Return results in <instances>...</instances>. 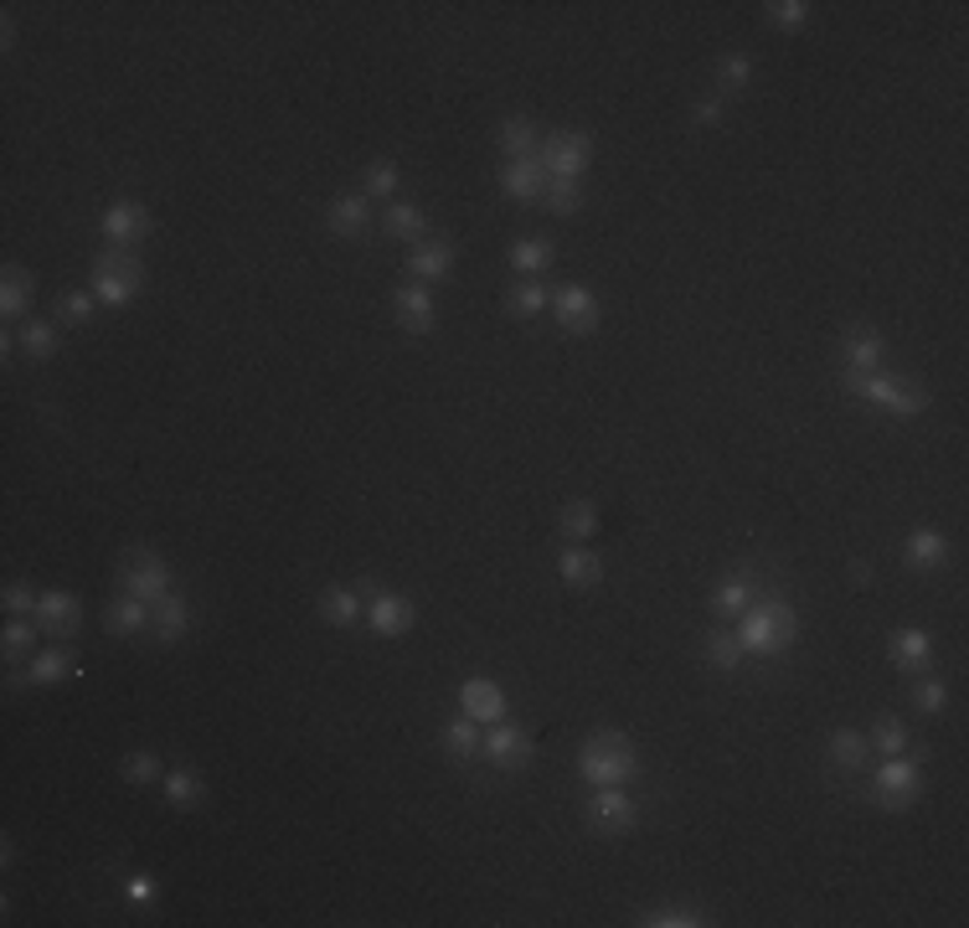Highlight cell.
<instances>
[{
    "label": "cell",
    "mask_w": 969,
    "mask_h": 928,
    "mask_svg": "<svg viewBox=\"0 0 969 928\" xmlns=\"http://www.w3.org/2000/svg\"><path fill=\"white\" fill-rule=\"evenodd\" d=\"M124 893H130V903H140V908H150V903L161 898V883L140 872V877H130V883H124Z\"/></svg>",
    "instance_id": "obj_50"
},
{
    "label": "cell",
    "mask_w": 969,
    "mask_h": 928,
    "mask_svg": "<svg viewBox=\"0 0 969 928\" xmlns=\"http://www.w3.org/2000/svg\"><path fill=\"white\" fill-rule=\"evenodd\" d=\"M367 625H372L377 640H398V635L413 629V604H408L403 594H372V604H367Z\"/></svg>",
    "instance_id": "obj_13"
},
{
    "label": "cell",
    "mask_w": 969,
    "mask_h": 928,
    "mask_svg": "<svg viewBox=\"0 0 969 928\" xmlns=\"http://www.w3.org/2000/svg\"><path fill=\"white\" fill-rule=\"evenodd\" d=\"M408 274H413L418 285H423V279H449V274H454V243H449V238H423V243H413Z\"/></svg>",
    "instance_id": "obj_19"
},
{
    "label": "cell",
    "mask_w": 969,
    "mask_h": 928,
    "mask_svg": "<svg viewBox=\"0 0 969 928\" xmlns=\"http://www.w3.org/2000/svg\"><path fill=\"white\" fill-rule=\"evenodd\" d=\"M866 753H872V743H866V733H856V728H841V733L831 738V769L835 774H862Z\"/></svg>",
    "instance_id": "obj_27"
},
{
    "label": "cell",
    "mask_w": 969,
    "mask_h": 928,
    "mask_svg": "<svg viewBox=\"0 0 969 928\" xmlns=\"http://www.w3.org/2000/svg\"><path fill=\"white\" fill-rule=\"evenodd\" d=\"M501 151H506V161H526V155H537V124L522 120V114L501 120Z\"/></svg>",
    "instance_id": "obj_33"
},
{
    "label": "cell",
    "mask_w": 969,
    "mask_h": 928,
    "mask_svg": "<svg viewBox=\"0 0 969 928\" xmlns=\"http://www.w3.org/2000/svg\"><path fill=\"white\" fill-rule=\"evenodd\" d=\"M794 635H800V619L784 599H769V604H748L743 609V625H738V645L743 656H779L790 650Z\"/></svg>",
    "instance_id": "obj_1"
},
{
    "label": "cell",
    "mask_w": 969,
    "mask_h": 928,
    "mask_svg": "<svg viewBox=\"0 0 969 928\" xmlns=\"http://www.w3.org/2000/svg\"><path fill=\"white\" fill-rule=\"evenodd\" d=\"M542 202H547V212L553 217H573L578 212V181H567V176H547V192H542Z\"/></svg>",
    "instance_id": "obj_40"
},
{
    "label": "cell",
    "mask_w": 969,
    "mask_h": 928,
    "mask_svg": "<svg viewBox=\"0 0 969 928\" xmlns=\"http://www.w3.org/2000/svg\"><path fill=\"white\" fill-rule=\"evenodd\" d=\"M120 588L124 594H135V599H145V604H161L165 594H171V568H165V557L150 553V547H135V553L124 557V568H120Z\"/></svg>",
    "instance_id": "obj_6"
},
{
    "label": "cell",
    "mask_w": 969,
    "mask_h": 928,
    "mask_svg": "<svg viewBox=\"0 0 969 928\" xmlns=\"http://www.w3.org/2000/svg\"><path fill=\"white\" fill-rule=\"evenodd\" d=\"M161 790H165V800L176 810H196L202 800H207V784H202V774L196 769H171V774L161 779Z\"/></svg>",
    "instance_id": "obj_29"
},
{
    "label": "cell",
    "mask_w": 969,
    "mask_h": 928,
    "mask_svg": "<svg viewBox=\"0 0 969 928\" xmlns=\"http://www.w3.org/2000/svg\"><path fill=\"white\" fill-rule=\"evenodd\" d=\"M707 660H712L717 671H738V666H743L738 635H732V629H712V635H707Z\"/></svg>",
    "instance_id": "obj_37"
},
{
    "label": "cell",
    "mask_w": 969,
    "mask_h": 928,
    "mask_svg": "<svg viewBox=\"0 0 969 928\" xmlns=\"http://www.w3.org/2000/svg\"><path fill=\"white\" fill-rule=\"evenodd\" d=\"M326 223H330V233H336V238H361V233L372 227V202H367V192L336 196V202H330V212H326Z\"/></svg>",
    "instance_id": "obj_17"
},
{
    "label": "cell",
    "mask_w": 969,
    "mask_h": 928,
    "mask_svg": "<svg viewBox=\"0 0 969 928\" xmlns=\"http://www.w3.org/2000/svg\"><path fill=\"white\" fill-rule=\"evenodd\" d=\"M866 743H872V753H882V759H893V753H908V728H903L897 718H882L877 728H872V738H866Z\"/></svg>",
    "instance_id": "obj_42"
},
{
    "label": "cell",
    "mask_w": 969,
    "mask_h": 928,
    "mask_svg": "<svg viewBox=\"0 0 969 928\" xmlns=\"http://www.w3.org/2000/svg\"><path fill=\"white\" fill-rule=\"evenodd\" d=\"M553 310H557V326H563L567 336H594V330H598V300H594V289L563 285V289L553 295Z\"/></svg>",
    "instance_id": "obj_10"
},
{
    "label": "cell",
    "mask_w": 969,
    "mask_h": 928,
    "mask_svg": "<svg viewBox=\"0 0 969 928\" xmlns=\"http://www.w3.org/2000/svg\"><path fill=\"white\" fill-rule=\"evenodd\" d=\"M547 305H553V295H547L537 279H522V285L511 289V315H516V320H532V315H542Z\"/></svg>",
    "instance_id": "obj_39"
},
{
    "label": "cell",
    "mask_w": 969,
    "mask_h": 928,
    "mask_svg": "<svg viewBox=\"0 0 969 928\" xmlns=\"http://www.w3.org/2000/svg\"><path fill=\"white\" fill-rule=\"evenodd\" d=\"M37 619H11L6 625V635H0V645H6V666H21V660L31 656V640H37Z\"/></svg>",
    "instance_id": "obj_43"
},
{
    "label": "cell",
    "mask_w": 969,
    "mask_h": 928,
    "mask_svg": "<svg viewBox=\"0 0 969 928\" xmlns=\"http://www.w3.org/2000/svg\"><path fill=\"white\" fill-rule=\"evenodd\" d=\"M557 573H563L567 588H598L604 584V557L588 553V547H567V553L557 557Z\"/></svg>",
    "instance_id": "obj_23"
},
{
    "label": "cell",
    "mask_w": 969,
    "mask_h": 928,
    "mask_svg": "<svg viewBox=\"0 0 969 928\" xmlns=\"http://www.w3.org/2000/svg\"><path fill=\"white\" fill-rule=\"evenodd\" d=\"M37 629H47V635H73L78 619H83V609H78L73 594H58V588H47L42 599H37Z\"/></svg>",
    "instance_id": "obj_20"
},
{
    "label": "cell",
    "mask_w": 969,
    "mask_h": 928,
    "mask_svg": "<svg viewBox=\"0 0 969 928\" xmlns=\"http://www.w3.org/2000/svg\"><path fill=\"white\" fill-rule=\"evenodd\" d=\"M635 800L625 794V784H604V790L588 794V821L598 825V831H609V836H625L629 825H635Z\"/></svg>",
    "instance_id": "obj_9"
},
{
    "label": "cell",
    "mask_w": 969,
    "mask_h": 928,
    "mask_svg": "<svg viewBox=\"0 0 969 928\" xmlns=\"http://www.w3.org/2000/svg\"><path fill=\"white\" fill-rule=\"evenodd\" d=\"M485 759H491L495 769H506V774L532 769V759H537L532 733H526V728H516V722H491V733H485Z\"/></svg>",
    "instance_id": "obj_8"
},
{
    "label": "cell",
    "mask_w": 969,
    "mask_h": 928,
    "mask_svg": "<svg viewBox=\"0 0 969 928\" xmlns=\"http://www.w3.org/2000/svg\"><path fill=\"white\" fill-rule=\"evenodd\" d=\"M444 749L454 753L460 764H464V759H475V753H485V733H480V722H475V718H464V712H460V718H454V722L444 728Z\"/></svg>",
    "instance_id": "obj_32"
},
{
    "label": "cell",
    "mask_w": 969,
    "mask_h": 928,
    "mask_svg": "<svg viewBox=\"0 0 969 928\" xmlns=\"http://www.w3.org/2000/svg\"><path fill=\"white\" fill-rule=\"evenodd\" d=\"M392 315H398V326L408 330V336H429L433 330V295L429 285H403L398 295H392Z\"/></svg>",
    "instance_id": "obj_15"
},
{
    "label": "cell",
    "mask_w": 969,
    "mask_h": 928,
    "mask_svg": "<svg viewBox=\"0 0 969 928\" xmlns=\"http://www.w3.org/2000/svg\"><path fill=\"white\" fill-rule=\"evenodd\" d=\"M124 779H130V784H155V779H165L161 753H150V749L124 753Z\"/></svg>",
    "instance_id": "obj_44"
},
{
    "label": "cell",
    "mask_w": 969,
    "mask_h": 928,
    "mask_svg": "<svg viewBox=\"0 0 969 928\" xmlns=\"http://www.w3.org/2000/svg\"><path fill=\"white\" fill-rule=\"evenodd\" d=\"M382 233L398 243H423V233H429V217L413 207V202H388V212H382Z\"/></svg>",
    "instance_id": "obj_25"
},
{
    "label": "cell",
    "mask_w": 969,
    "mask_h": 928,
    "mask_svg": "<svg viewBox=\"0 0 969 928\" xmlns=\"http://www.w3.org/2000/svg\"><path fill=\"white\" fill-rule=\"evenodd\" d=\"M903 557H908V568L918 573H934L949 563V537H944L939 526H918L908 537V547H903Z\"/></svg>",
    "instance_id": "obj_21"
},
{
    "label": "cell",
    "mask_w": 969,
    "mask_h": 928,
    "mask_svg": "<svg viewBox=\"0 0 969 928\" xmlns=\"http://www.w3.org/2000/svg\"><path fill=\"white\" fill-rule=\"evenodd\" d=\"M887 656L897 660V671H928L934 640H928V629H897L893 645H887Z\"/></svg>",
    "instance_id": "obj_22"
},
{
    "label": "cell",
    "mask_w": 969,
    "mask_h": 928,
    "mask_svg": "<svg viewBox=\"0 0 969 928\" xmlns=\"http://www.w3.org/2000/svg\"><path fill=\"white\" fill-rule=\"evenodd\" d=\"M150 233H155V217H150V207H140V202H114V207L104 212V238L114 243V248H135Z\"/></svg>",
    "instance_id": "obj_11"
},
{
    "label": "cell",
    "mask_w": 969,
    "mask_h": 928,
    "mask_svg": "<svg viewBox=\"0 0 969 928\" xmlns=\"http://www.w3.org/2000/svg\"><path fill=\"white\" fill-rule=\"evenodd\" d=\"M635 924H645V928H701L707 918H701L697 908H687V903H676V908H650V914H640Z\"/></svg>",
    "instance_id": "obj_41"
},
{
    "label": "cell",
    "mask_w": 969,
    "mask_h": 928,
    "mask_svg": "<svg viewBox=\"0 0 969 928\" xmlns=\"http://www.w3.org/2000/svg\"><path fill=\"white\" fill-rule=\"evenodd\" d=\"M578 774L588 779L594 790H604V784H629V779L640 774V753H635V743H629L625 733H594L578 749Z\"/></svg>",
    "instance_id": "obj_2"
},
{
    "label": "cell",
    "mask_w": 969,
    "mask_h": 928,
    "mask_svg": "<svg viewBox=\"0 0 969 928\" xmlns=\"http://www.w3.org/2000/svg\"><path fill=\"white\" fill-rule=\"evenodd\" d=\"M16 346H21L31 361H47L52 351H58V330L47 326V320H21V330H16Z\"/></svg>",
    "instance_id": "obj_35"
},
{
    "label": "cell",
    "mask_w": 969,
    "mask_h": 928,
    "mask_svg": "<svg viewBox=\"0 0 969 928\" xmlns=\"http://www.w3.org/2000/svg\"><path fill=\"white\" fill-rule=\"evenodd\" d=\"M810 11H815L810 0H774V6H769V21H774L779 31H800L810 21Z\"/></svg>",
    "instance_id": "obj_47"
},
{
    "label": "cell",
    "mask_w": 969,
    "mask_h": 928,
    "mask_svg": "<svg viewBox=\"0 0 969 928\" xmlns=\"http://www.w3.org/2000/svg\"><path fill=\"white\" fill-rule=\"evenodd\" d=\"M31 295H37V279H31L27 269H6V279H0V310H6V320H21L31 305Z\"/></svg>",
    "instance_id": "obj_30"
},
{
    "label": "cell",
    "mask_w": 969,
    "mask_h": 928,
    "mask_svg": "<svg viewBox=\"0 0 969 928\" xmlns=\"http://www.w3.org/2000/svg\"><path fill=\"white\" fill-rule=\"evenodd\" d=\"M62 676H78V656L68 650V645H58V650H42V656H31L27 671L11 676V687H58Z\"/></svg>",
    "instance_id": "obj_16"
},
{
    "label": "cell",
    "mask_w": 969,
    "mask_h": 928,
    "mask_svg": "<svg viewBox=\"0 0 969 928\" xmlns=\"http://www.w3.org/2000/svg\"><path fill=\"white\" fill-rule=\"evenodd\" d=\"M37 599H42V594H31L27 584H6V615L11 619H31L37 615Z\"/></svg>",
    "instance_id": "obj_48"
},
{
    "label": "cell",
    "mask_w": 969,
    "mask_h": 928,
    "mask_svg": "<svg viewBox=\"0 0 969 928\" xmlns=\"http://www.w3.org/2000/svg\"><path fill=\"white\" fill-rule=\"evenodd\" d=\"M537 161L547 176H567L578 181L594 161V135L588 130H563V135H547V145H537Z\"/></svg>",
    "instance_id": "obj_5"
},
{
    "label": "cell",
    "mask_w": 969,
    "mask_h": 928,
    "mask_svg": "<svg viewBox=\"0 0 969 928\" xmlns=\"http://www.w3.org/2000/svg\"><path fill=\"white\" fill-rule=\"evenodd\" d=\"M320 619H326L330 629H351V625H361V594L357 588H326L320 594Z\"/></svg>",
    "instance_id": "obj_26"
},
{
    "label": "cell",
    "mask_w": 969,
    "mask_h": 928,
    "mask_svg": "<svg viewBox=\"0 0 969 928\" xmlns=\"http://www.w3.org/2000/svg\"><path fill=\"white\" fill-rule=\"evenodd\" d=\"M722 120V93H717V99H701L697 104V124H717Z\"/></svg>",
    "instance_id": "obj_51"
},
{
    "label": "cell",
    "mask_w": 969,
    "mask_h": 928,
    "mask_svg": "<svg viewBox=\"0 0 969 928\" xmlns=\"http://www.w3.org/2000/svg\"><path fill=\"white\" fill-rule=\"evenodd\" d=\"M846 388L856 392V398H866V403L887 408V413H897V419H918L928 408V392L913 382V377H893V372H862V377H846Z\"/></svg>",
    "instance_id": "obj_3"
},
{
    "label": "cell",
    "mask_w": 969,
    "mask_h": 928,
    "mask_svg": "<svg viewBox=\"0 0 969 928\" xmlns=\"http://www.w3.org/2000/svg\"><path fill=\"white\" fill-rule=\"evenodd\" d=\"M140 285H145V264H140L135 254H104V258H93V295H99L104 305L124 310V305L140 295Z\"/></svg>",
    "instance_id": "obj_4"
},
{
    "label": "cell",
    "mask_w": 969,
    "mask_h": 928,
    "mask_svg": "<svg viewBox=\"0 0 969 928\" xmlns=\"http://www.w3.org/2000/svg\"><path fill=\"white\" fill-rule=\"evenodd\" d=\"M913 702H918V712H934V718H939L944 707H949V687H944V681H918Z\"/></svg>",
    "instance_id": "obj_49"
},
{
    "label": "cell",
    "mask_w": 969,
    "mask_h": 928,
    "mask_svg": "<svg viewBox=\"0 0 969 928\" xmlns=\"http://www.w3.org/2000/svg\"><path fill=\"white\" fill-rule=\"evenodd\" d=\"M918 790H924V769H918V759L893 753V759H882L877 764V805L882 810H908L913 800H918Z\"/></svg>",
    "instance_id": "obj_7"
},
{
    "label": "cell",
    "mask_w": 969,
    "mask_h": 928,
    "mask_svg": "<svg viewBox=\"0 0 969 928\" xmlns=\"http://www.w3.org/2000/svg\"><path fill=\"white\" fill-rule=\"evenodd\" d=\"M93 305H99V295H93V289H68V295L58 300V320H68V326H83V320L93 315Z\"/></svg>",
    "instance_id": "obj_46"
},
{
    "label": "cell",
    "mask_w": 969,
    "mask_h": 928,
    "mask_svg": "<svg viewBox=\"0 0 969 928\" xmlns=\"http://www.w3.org/2000/svg\"><path fill=\"white\" fill-rule=\"evenodd\" d=\"M150 625H155V635H161L165 645H176L181 635H186V625H192V609H186L181 594H165V599L155 604V619H150Z\"/></svg>",
    "instance_id": "obj_31"
},
{
    "label": "cell",
    "mask_w": 969,
    "mask_h": 928,
    "mask_svg": "<svg viewBox=\"0 0 969 928\" xmlns=\"http://www.w3.org/2000/svg\"><path fill=\"white\" fill-rule=\"evenodd\" d=\"M598 532V506L594 501H567L563 511V537L573 542V547H583V542Z\"/></svg>",
    "instance_id": "obj_34"
},
{
    "label": "cell",
    "mask_w": 969,
    "mask_h": 928,
    "mask_svg": "<svg viewBox=\"0 0 969 928\" xmlns=\"http://www.w3.org/2000/svg\"><path fill=\"white\" fill-rule=\"evenodd\" d=\"M150 619H155V604L135 599V594H124V599H114L104 609V625L114 635H140V629H150Z\"/></svg>",
    "instance_id": "obj_24"
},
{
    "label": "cell",
    "mask_w": 969,
    "mask_h": 928,
    "mask_svg": "<svg viewBox=\"0 0 969 928\" xmlns=\"http://www.w3.org/2000/svg\"><path fill=\"white\" fill-rule=\"evenodd\" d=\"M460 712L464 718H475L480 728L506 722V691L495 687V681H485V676H470V681L460 687Z\"/></svg>",
    "instance_id": "obj_12"
},
{
    "label": "cell",
    "mask_w": 969,
    "mask_h": 928,
    "mask_svg": "<svg viewBox=\"0 0 969 928\" xmlns=\"http://www.w3.org/2000/svg\"><path fill=\"white\" fill-rule=\"evenodd\" d=\"M501 186H506L511 202H542V192H547V171H542L537 155H526V161H506V171H501Z\"/></svg>",
    "instance_id": "obj_18"
},
{
    "label": "cell",
    "mask_w": 969,
    "mask_h": 928,
    "mask_svg": "<svg viewBox=\"0 0 969 928\" xmlns=\"http://www.w3.org/2000/svg\"><path fill=\"white\" fill-rule=\"evenodd\" d=\"M553 238H516L511 243V269L522 274V279H537L547 264H553Z\"/></svg>",
    "instance_id": "obj_28"
},
{
    "label": "cell",
    "mask_w": 969,
    "mask_h": 928,
    "mask_svg": "<svg viewBox=\"0 0 969 928\" xmlns=\"http://www.w3.org/2000/svg\"><path fill=\"white\" fill-rule=\"evenodd\" d=\"M398 161H372L367 171H361V192L367 196H388V202H398Z\"/></svg>",
    "instance_id": "obj_36"
},
{
    "label": "cell",
    "mask_w": 969,
    "mask_h": 928,
    "mask_svg": "<svg viewBox=\"0 0 969 928\" xmlns=\"http://www.w3.org/2000/svg\"><path fill=\"white\" fill-rule=\"evenodd\" d=\"M882 357L887 346L872 326H851L846 341H841V361H846V377H862V372H882Z\"/></svg>",
    "instance_id": "obj_14"
},
{
    "label": "cell",
    "mask_w": 969,
    "mask_h": 928,
    "mask_svg": "<svg viewBox=\"0 0 969 928\" xmlns=\"http://www.w3.org/2000/svg\"><path fill=\"white\" fill-rule=\"evenodd\" d=\"M851 578H856V584H872V563H851Z\"/></svg>",
    "instance_id": "obj_52"
},
{
    "label": "cell",
    "mask_w": 969,
    "mask_h": 928,
    "mask_svg": "<svg viewBox=\"0 0 969 928\" xmlns=\"http://www.w3.org/2000/svg\"><path fill=\"white\" fill-rule=\"evenodd\" d=\"M748 78H753V62H748V58H722V68H717V89H722V99L743 93Z\"/></svg>",
    "instance_id": "obj_45"
},
{
    "label": "cell",
    "mask_w": 969,
    "mask_h": 928,
    "mask_svg": "<svg viewBox=\"0 0 969 928\" xmlns=\"http://www.w3.org/2000/svg\"><path fill=\"white\" fill-rule=\"evenodd\" d=\"M717 615H743L748 604H753V584H748V573H732V578H722V588H717Z\"/></svg>",
    "instance_id": "obj_38"
}]
</instances>
